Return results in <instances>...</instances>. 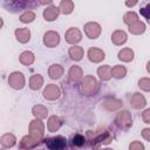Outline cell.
I'll list each match as a JSON object with an SVG mask.
<instances>
[{
	"instance_id": "603a6c76",
	"label": "cell",
	"mask_w": 150,
	"mask_h": 150,
	"mask_svg": "<svg viewBox=\"0 0 150 150\" xmlns=\"http://www.w3.org/2000/svg\"><path fill=\"white\" fill-rule=\"evenodd\" d=\"M111 67H109V66H102V67H100L98 68V70H97V73H98V75H100V77H101V80H103V81H108L112 75H111Z\"/></svg>"
},
{
	"instance_id": "6da1fadb",
	"label": "cell",
	"mask_w": 150,
	"mask_h": 150,
	"mask_svg": "<svg viewBox=\"0 0 150 150\" xmlns=\"http://www.w3.org/2000/svg\"><path fill=\"white\" fill-rule=\"evenodd\" d=\"M45 144L49 150H67V141L63 136H54L47 137L45 139Z\"/></svg>"
},
{
	"instance_id": "484cf974",
	"label": "cell",
	"mask_w": 150,
	"mask_h": 150,
	"mask_svg": "<svg viewBox=\"0 0 150 150\" xmlns=\"http://www.w3.org/2000/svg\"><path fill=\"white\" fill-rule=\"evenodd\" d=\"M118 59L125 62H129L134 59V52L130 48H124L118 53Z\"/></svg>"
},
{
	"instance_id": "836d02e7",
	"label": "cell",
	"mask_w": 150,
	"mask_h": 150,
	"mask_svg": "<svg viewBox=\"0 0 150 150\" xmlns=\"http://www.w3.org/2000/svg\"><path fill=\"white\" fill-rule=\"evenodd\" d=\"M117 101H118V100H115V98H108V100L104 101V107H105L107 109H109V110L117 109V108L121 107L120 104H114V103H116Z\"/></svg>"
},
{
	"instance_id": "74e56055",
	"label": "cell",
	"mask_w": 150,
	"mask_h": 150,
	"mask_svg": "<svg viewBox=\"0 0 150 150\" xmlns=\"http://www.w3.org/2000/svg\"><path fill=\"white\" fill-rule=\"evenodd\" d=\"M142 136H143L146 141H149V142H150V129H149V128L143 129V131H142Z\"/></svg>"
},
{
	"instance_id": "d590c367",
	"label": "cell",
	"mask_w": 150,
	"mask_h": 150,
	"mask_svg": "<svg viewBox=\"0 0 150 150\" xmlns=\"http://www.w3.org/2000/svg\"><path fill=\"white\" fill-rule=\"evenodd\" d=\"M129 149H130V150H144V145H143L141 142H138V141H135V142L130 143V145H129Z\"/></svg>"
},
{
	"instance_id": "7402d4cb",
	"label": "cell",
	"mask_w": 150,
	"mask_h": 150,
	"mask_svg": "<svg viewBox=\"0 0 150 150\" xmlns=\"http://www.w3.org/2000/svg\"><path fill=\"white\" fill-rule=\"evenodd\" d=\"M61 124H62L61 118H59L57 116H52V117L48 120L47 127H48V130H49V131H56V130L61 127Z\"/></svg>"
},
{
	"instance_id": "1f68e13d",
	"label": "cell",
	"mask_w": 150,
	"mask_h": 150,
	"mask_svg": "<svg viewBox=\"0 0 150 150\" xmlns=\"http://www.w3.org/2000/svg\"><path fill=\"white\" fill-rule=\"evenodd\" d=\"M123 21L127 23V25H132L134 22H136V21H138V16H137V14L136 13H134V12H128L125 15H124V18H123Z\"/></svg>"
},
{
	"instance_id": "3957f363",
	"label": "cell",
	"mask_w": 150,
	"mask_h": 150,
	"mask_svg": "<svg viewBox=\"0 0 150 150\" xmlns=\"http://www.w3.org/2000/svg\"><path fill=\"white\" fill-rule=\"evenodd\" d=\"M29 134L32 137H34L35 139L40 142V139L43 136V123L40 120L32 121L29 124Z\"/></svg>"
},
{
	"instance_id": "f1b7e54d",
	"label": "cell",
	"mask_w": 150,
	"mask_h": 150,
	"mask_svg": "<svg viewBox=\"0 0 150 150\" xmlns=\"http://www.w3.org/2000/svg\"><path fill=\"white\" fill-rule=\"evenodd\" d=\"M125 74H127V69L123 66H115L111 69V75L115 79H122L125 76Z\"/></svg>"
},
{
	"instance_id": "ac0fdd59",
	"label": "cell",
	"mask_w": 150,
	"mask_h": 150,
	"mask_svg": "<svg viewBox=\"0 0 150 150\" xmlns=\"http://www.w3.org/2000/svg\"><path fill=\"white\" fill-rule=\"evenodd\" d=\"M82 70L79 66H73L69 69V80L73 82H79L82 79Z\"/></svg>"
},
{
	"instance_id": "ab89813d",
	"label": "cell",
	"mask_w": 150,
	"mask_h": 150,
	"mask_svg": "<svg viewBox=\"0 0 150 150\" xmlns=\"http://www.w3.org/2000/svg\"><path fill=\"white\" fill-rule=\"evenodd\" d=\"M146 69H148V71L150 73V61L148 62V66H146Z\"/></svg>"
},
{
	"instance_id": "8fae6325",
	"label": "cell",
	"mask_w": 150,
	"mask_h": 150,
	"mask_svg": "<svg viewBox=\"0 0 150 150\" xmlns=\"http://www.w3.org/2000/svg\"><path fill=\"white\" fill-rule=\"evenodd\" d=\"M87 138L81 135V134H76V135H73L71 139H70V144H71V150H75V149H81L86 145L87 143Z\"/></svg>"
},
{
	"instance_id": "9a60e30c",
	"label": "cell",
	"mask_w": 150,
	"mask_h": 150,
	"mask_svg": "<svg viewBox=\"0 0 150 150\" xmlns=\"http://www.w3.org/2000/svg\"><path fill=\"white\" fill-rule=\"evenodd\" d=\"M15 36L19 42L26 43L30 39V32L28 28H18V29H15Z\"/></svg>"
},
{
	"instance_id": "30bf717a",
	"label": "cell",
	"mask_w": 150,
	"mask_h": 150,
	"mask_svg": "<svg viewBox=\"0 0 150 150\" xmlns=\"http://www.w3.org/2000/svg\"><path fill=\"white\" fill-rule=\"evenodd\" d=\"M81 40V32L77 28H69L66 32V41L68 43H76Z\"/></svg>"
},
{
	"instance_id": "4dcf8cb0",
	"label": "cell",
	"mask_w": 150,
	"mask_h": 150,
	"mask_svg": "<svg viewBox=\"0 0 150 150\" xmlns=\"http://www.w3.org/2000/svg\"><path fill=\"white\" fill-rule=\"evenodd\" d=\"M139 13H141V15L146 20V22L150 23V2H145V4L141 7Z\"/></svg>"
},
{
	"instance_id": "2e32d148",
	"label": "cell",
	"mask_w": 150,
	"mask_h": 150,
	"mask_svg": "<svg viewBox=\"0 0 150 150\" xmlns=\"http://www.w3.org/2000/svg\"><path fill=\"white\" fill-rule=\"evenodd\" d=\"M38 143H39V141L35 139L34 137H32V136L29 135V136H25V137L21 139L19 146H20L21 150H26V149H32V148H34Z\"/></svg>"
},
{
	"instance_id": "8d00e7d4",
	"label": "cell",
	"mask_w": 150,
	"mask_h": 150,
	"mask_svg": "<svg viewBox=\"0 0 150 150\" xmlns=\"http://www.w3.org/2000/svg\"><path fill=\"white\" fill-rule=\"evenodd\" d=\"M142 118L145 123H150V109H146L143 114H142Z\"/></svg>"
},
{
	"instance_id": "60d3db41",
	"label": "cell",
	"mask_w": 150,
	"mask_h": 150,
	"mask_svg": "<svg viewBox=\"0 0 150 150\" xmlns=\"http://www.w3.org/2000/svg\"><path fill=\"white\" fill-rule=\"evenodd\" d=\"M104 150H112V149H104Z\"/></svg>"
},
{
	"instance_id": "4fadbf2b",
	"label": "cell",
	"mask_w": 150,
	"mask_h": 150,
	"mask_svg": "<svg viewBox=\"0 0 150 150\" xmlns=\"http://www.w3.org/2000/svg\"><path fill=\"white\" fill-rule=\"evenodd\" d=\"M130 104H131L134 108H136V109H141V108H143V107L146 104V101H145V98H144V96H143L142 94L135 93V94L132 95L131 100H130Z\"/></svg>"
},
{
	"instance_id": "ffe728a7",
	"label": "cell",
	"mask_w": 150,
	"mask_h": 150,
	"mask_svg": "<svg viewBox=\"0 0 150 150\" xmlns=\"http://www.w3.org/2000/svg\"><path fill=\"white\" fill-rule=\"evenodd\" d=\"M69 56H70V59L74 60V61L81 60L82 56H83V49H82V47H79V46L71 47V48L69 49Z\"/></svg>"
},
{
	"instance_id": "e0dca14e",
	"label": "cell",
	"mask_w": 150,
	"mask_h": 150,
	"mask_svg": "<svg viewBox=\"0 0 150 150\" xmlns=\"http://www.w3.org/2000/svg\"><path fill=\"white\" fill-rule=\"evenodd\" d=\"M0 141H1V146H2L4 149H6V148H12V146L16 143V138H15V136L12 135V134H5V135H2Z\"/></svg>"
},
{
	"instance_id": "d6a6232c",
	"label": "cell",
	"mask_w": 150,
	"mask_h": 150,
	"mask_svg": "<svg viewBox=\"0 0 150 150\" xmlns=\"http://www.w3.org/2000/svg\"><path fill=\"white\" fill-rule=\"evenodd\" d=\"M34 19H35V14H34V12H32V11H27V12H25V13L20 16V21L23 22V23L32 22Z\"/></svg>"
},
{
	"instance_id": "cb8c5ba5",
	"label": "cell",
	"mask_w": 150,
	"mask_h": 150,
	"mask_svg": "<svg viewBox=\"0 0 150 150\" xmlns=\"http://www.w3.org/2000/svg\"><path fill=\"white\" fill-rule=\"evenodd\" d=\"M60 12L63 13V14H69L73 12V8H74V4L73 1H69V0H63L60 2Z\"/></svg>"
},
{
	"instance_id": "44dd1931",
	"label": "cell",
	"mask_w": 150,
	"mask_h": 150,
	"mask_svg": "<svg viewBox=\"0 0 150 150\" xmlns=\"http://www.w3.org/2000/svg\"><path fill=\"white\" fill-rule=\"evenodd\" d=\"M43 84V79L41 75L36 74V75H33L29 80V87L33 89V90H38L39 88H41V86Z\"/></svg>"
},
{
	"instance_id": "f546056e",
	"label": "cell",
	"mask_w": 150,
	"mask_h": 150,
	"mask_svg": "<svg viewBox=\"0 0 150 150\" xmlns=\"http://www.w3.org/2000/svg\"><path fill=\"white\" fill-rule=\"evenodd\" d=\"M33 114H34V116L38 117V118H45V117H47L48 111H47V109H46L45 107H42V105H35V107L33 108Z\"/></svg>"
},
{
	"instance_id": "4316f807",
	"label": "cell",
	"mask_w": 150,
	"mask_h": 150,
	"mask_svg": "<svg viewBox=\"0 0 150 150\" xmlns=\"http://www.w3.org/2000/svg\"><path fill=\"white\" fill-rule=\"evenodd\" d=\"M63 74V68L60 64H52L49 68V76L52 79H59Z\"/></svg>"
},
{
	"instance_id": "5b68a950",
	"label": "cell",
	"mask_w": 150,
	"mask_h": 150,
	"mask_svg": "<svg viewBox=\"0 0 150 150\" xmlns=\"http://www.w3.org/2000/svg\"><path fill=\"white\" fill-rule=\"evenodd\" d=\"M116 122H117V124H118L121 128H123V129L130 128V127L132 125V120H131L130 112L127 111V110L118 112V115H117V117H116Z\"/></svg>"
},
{
	"instance_id": "ba28073f",
	"label": "cell",
	"mask_w": 150,
	"mask_h": 150,
	"mask_svg": "<svg viewBox=\"0 0 150 150\" xmlns=\"http://www.w3.org/2000/svg\"><path fill=\"white\" fill-rule=\"evenodd\" d=\"M84 32L90 39H96L101 34V27L96 22H88L84 26Z\"/></svg>"
},
{
	"instance_id": "7c38bea8",
	"label": "cell",
	"mask_w": 150,
	"mask_h": 150,
	"mask_svg": "<svg viewBox=\"0 0 150 150\" xmlns=\"http://www.w3.org/2000/svg\"><path fill=\"white\" fill-rule=\"evenodd\" d=\"M88 57L91 62H100L102 61L105 56H104V52L98 49V48H90L88 50Z\"/></svg>"
},
{
	"instance_id": "5bb4252c",
	"label": "cell",
	"mask_w": 150,
	"mask_h": 150,
	"mask_svg": "<svg viewBox=\"0 0 150 150\" xmlns=\"http://www.w3.org/2000/svg\"><path fill=\"white\" fill-rule=\"evenodd\" d=\"M60 13V8L59 7H55V6H49L47 7L45 11H43V18L47 20V21H53L57 18Z\"/></svg>"
},
{
	"instance_id": "9c48e42d",
	"label": "cell",
	"mask_w": 150,
	"mask_h": 150,
	"mask_svg": "<svg viewBox=\"0 0 150 150\" xmlns=\"http://www.w3.org/2000/svg\"><path fill=\"white\" fill-rule=\"evenodd\" d=\"M43 96L47 100H55L60 96V89L56 84H48L43 90Z\"/></svg>"
},
{
	"instance_id": "d6986e66",
	"label": "cell",
	"mask_w": 150,
	"mask_h": 150,
	"mask_svg": "<svg viewBox=\"0 0 150 150\" xmlns=\"http://www.w3.org/2000/svg\"><path fill=\"white\" fill-rule=\"evenodd\" d=\"M111 40L115 45H122L127 41V34L124 30H115L111 35Z\"/></svg>"
},
{
	"instance_id": "e575fe53",
	"label": "cell",
	"mask_w": 150,
	"mask_h": 150,
	"mask_svg": "<svg viewBox=\"0 0 150 150\" xmlns=\"http://www.w3.org/2000/svg\"><path fill=\"white\" fill-rule=\"evenodd\" d=\"M138 87L145 91H150V79H146V77L141 79L138 81Z\"/></svg>"
},
{
	"instance_id": "277c9868",
	"label": "cell",
	"mask_w": 150,
	"mask_h": 150,
	"mask_svg": "<svg viewBox=\"0 0 150 150\" xmlns=\"http://www.w3.org/2000/svg\"><path fill=\"white\" fill-rule=\"evenodd\" d=\"M8 83L14 89H21L25 86V77H23L22 73H20V71L12 73L8 77Z\"/></svg>"
},
{
	"instance_id": "7a4b0ae2",
	"label": "cell",
	"mask_w": 150,
	"mask_h": 150,
	"mask_svg": "<svg viewBox=\"0 0 150 150\" xmlns=\"http://www.w3.org/2000/svg\"><path fill=\"white\" fill-rule=\"evenodd\" d=\"M40 2H33V1H5L2 4L4 7H6L11 12H20L22 9H26L27 7H34L39 5Z\"/></svg>"
},
{
	"instance_id": "f35d334b",
	"label": "cell",
	"mask_w": 150,
	"mask_h": 150,
	"mask_svg": "<svg viewBox=\"0 0 150 150\" xmlns=\"http://www.w3.org/2000/svg\"><path fill=\"white\" fill-rule=\"evenodd\" d=\"M136 4H137V1H132V2H129V1H127V2H125V5H127V6H135Z\"/></svg>"
},
{
	"instance_id": "83f0119b",
	"label": "cell",
	"mask_w": 150,
	"mask_h": 150,
	"mask_svg": "<svg viewBox=\"0 0 150 150\" xmlns=\"http://www.w3.org/2000/svg\"><path fill=\"white\" fill-rule=\"evenodd\" d=\"M20 62L25 66H29L34 62V54L32 52H23L20 55Z\"/></svg>"
},
{
	"instance_id": "d4e9b609",
	"label": "cell",
	"mask_w": 150,
	"mask_h": 150,
	"mask_svg": "<svg viewBox=\"0 0 150 150\" xmlns=\"http://www.w3.org/2000/svg\"><path fill=\"white\" fill-rule=\"evenodd\" d=\"M129 30H130V33L136 34V35L141 34V33H143L145 30V25L138 20V21H136V22H134L132 25L129 26Z\"/></svg>"
},
{
	"instance_id": "8992f818",
	"label": "cell",
	"mask_w": 150,
	"mask_h": 150,
	"mask_svg": "<svg viewBox=\"0 0 150 150\" xmlns=\"http://www.w3.org/2000/svg\"><path fill=\"white\" fill-rule=\"evenodd\" d=\"M97 88V82L96 80L93 77V76H87L84 77L83 80V83H82V91L87 95H91L93 93H95Z\"/></svg>"
},
{
	"instance_id": "52a82bcc",
	"label": "cell",
	"mask_w": 150,
	"mask_h": 150,
	"mask_svg": "<svg viewBox=\"0 0 150 150\" xmlns=\"http://www.w3.org/2000/svg\"><path fill=\"white\" fill-rule=\"evenodd\" d=\"M59 42H60V36H59V33H56V32H53V30L47 32L43 36V43L47 47L53 48V47L57 46Z\"/></svg>"
},
{
	"instance_id": "b9f144b4",
	"label": "cell",
	"mask_w": 150,
	"mask_h": 150,
	"mask_svg": "<svg viewBox=\"0 0 150 150\" xmlns=\"http://www.w3.org/2000/svg\"><path fill=\"white\" fill-rule=\"evenodd\" d=\"M39 150H43V149H39Z\"/></svg>"
}]
</instances>
